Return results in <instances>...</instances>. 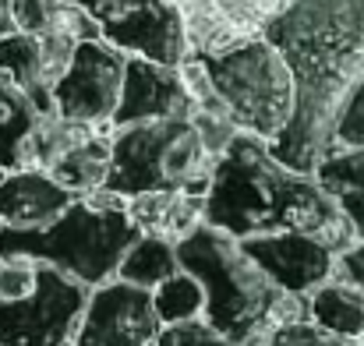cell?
<instances>
[{
    "label": "cell",
    "instance_id": "cell-1",
    "mask_svg": "<svg viewBox=\"0 0 364 346\" xmlns=\"http://www.w3.org/2000/svg\"><path fill=\"white\" fill-rule=\"evenodd\" d=\"M262 36L294 75V117L269 148L290 170L311 173L364 82V0H290Z\"/></svg>",
    "mask_w": 364,
    "mask_h": 346
},
{
    "label": "cell",
    "instance_id": "cell-2",
    "mask_svg": "<svg viewBox=\"0 0 364 346\" xmlns=\"http://www.w3.org/2000/svg\"><path fill=\"white\" fill-rule=\"evenodd\" d=\"M205 223L237 240L301 230L322 237L336 251L358 240L347 216L311 173L290 170L272 156L269 141L247 131H237L227 152L216 159L213 184L205 191Z\"/></svg>",
    "mask_w": 364,
    "mask_h": 346
},
{
    "label": "cell",
    "instance_id": "cell-3",
    "mask_svg": "<svg viewBox=\"0 0 364 346\" xmlns=\"http://www.w3.org/2000/svg\"><path fill=\"white\" fill-rule=\"evenodd\" d=\"M177 261L202 283V318L237 346H265L279 325L308 318V297L279 290L251 261L237 237L209 223L177 244Z\"/></svg>",
    "mask_w": 364,
    "mask_h": 346
},
{
    "label": "cell",
    "instance_id": "cell-4",
    "mask_svg": "<svg viewBox=\"0 0 364 346\" xmlns=\"http://www.w3.org/2000/svg\"><path fill=\"white\" fill-rule=\"evenodd\" d=\"M141 233L127 216V198L107 188L75 198L53 223L36 230H0V258H32L85 283L89 290L114 279L124 251Z\"/></svg>",
    "mask_w": 364,
    "mask_h": 346
},
{
    "label": "cell",
    "instance_id": "cell-5",
    "mask_svg": "<svg viewBox=\"0 0 364 346\" xmlns=\"http://www.w3.org/2000/svg\"><path fill=\"white\" fill-rule=\"evenodd\" d=\"M216 156L198 124L188 120H141L114 127V156L107 191L134 198L145 191H195L213 184Z\"/></svg>",
    "mask_w": 364,
    "mask_h": 346
},
{
    "label": "cell",
    "instance_id": "cell-6",
    "mask_svg": "<svg viewBox=\"0 0 364 346\" xmlns=\"http://www.w3.org/2000/svg\"><path fill=\"white\" fill-rule=\"evenodd\" d=\"M237 131L276 141L294 117V75L279 50L258 32L223 53H195Z\"/></svg>",
    "mask_w": 364,
    "mask_h": 346
},
{
    "label": "cell",
    "instance_id": "cell-7",
    "mask_svg": "<svg viewBox=\"0 0 364 346\" xmlns=\"http://www.w3.org/2000/svg\"><path fill=\"white\" fill-rule=\"evenodd\" d=\"M89 286L32 258H0V346H71Z\"/></svg>",
    "mask_w": 364,
    "mask_h": 346
},
{
    "label": "cell",
    "instance_id": "cell-8",
    "mask_svg": "<svg viewBox=\"0 0 364 346\" xmlns=\"http://www.w3.org/2000/svg\"><path fill=\"white\" fill-rule=\"evenodd\" d=\"M114 124H85L60 114H43L28 145V170L50 173L75 198L92 195L110 177Z\"/></svg>",
    "mask_w": 364,
    "mask_h": 346
},
{
    "label": "cell",
    "instance_id": "cell-9",
    "mask_svg": "<svg viewBox=\"0 0 364 346\" xmlns=\"http://www.w3.org/2000/svg\"><path fill=\"white\" fill-rule=\"evenodd\" d=\"M92 14L100 39L127 57H149L156 64H181L191 46L181 7L173 0H68Z\"/></svg>",
    "mask_w": 364,
    "mask_h": 346
},
{
    "label": "cell",
    "instance_id": "cell-10",
    "mask_svg": "<svg viewBox=\"0 0 364 346\" xmlns=\"http://www.w3.org/2000/svg\"><path fill=\"white\" fill-rule=\"evenodd\" d=\"M124 64L127 53L103 43V39H85L75 46L71 64L64 75L53 82V110L68 120H85V124H110L124 85Z\"/></svg>",
    "mask_w": 364,
    "mask_h": 346
},
{
    "label": "cell",
    "instance_id": "cell-11",
    "mask_svg": "<svg viewBox=\"0 0 364 346\" xmlns=\"http://www.w3.org/2000/svg\"><path fill=\"white\" fill-rule=\"evenodd\" d=\"M159 333L163 322L156 315L152 290L114 276L89 290L71 346H152Z\"/></svg>",
    "mask_w": 364,
    "mask_h": 346
},
{
    "label": "cell",
    "instance_id": "cell-12",
    "mask_svg": "<svg viewBox=\"0 0 364 346\" xmlns=\"http://www.w3.org/2000/svg\"><path fill=\"white\" fill-rule=\"evenodd\" d=\"M241 247L279 290L297 293V297H308L311 290L329 283L333 269H336V254H340L322 237H311V233H301V230L244 237Z\"/></svg>",
    "mask_w": 364,
    "mask_h": 346
},
{
    "label": "cell",
    "instance_id": "cell-13",
    "mask_svg": "<svg viewBox=\"0 0 364 346\" xmlns=\"http://www.w3.org/2000/svg\"><path fill=\"white\" fill-rule=\"evenodd\" d=\"M195 117V99L181 78V67L156 64L149 57H127L121 99L114 110V127L141 120H188Z\"/></svg>",
    "mask_w": 364,
    "mask_h": 346
},
{
    "label": "cell",
    "instance_id": "cell-14",
    "mask_svg": "<svg viewBox=\"0 0 364 346\" xmlns=\"http://www.w3.org/2000/svg\"><path fill=\"white\" fill-rule=\"evenodd\" d=\"M71 202L75 195L43 170L25 166V170H7L0 177V223L4 227H14V230L46 227Z\"/></svg>",
    "mask_w": 364,
    "mask_h": 346
},
{
    "label": "cell",
    "instance_id": "cell-15",
    "mask_svg": "<svg viewBox=\"0 0 364 346\" xmlns=\"http://www.w3.org/2000/svg\"><path fill=\"white\" fill-rule=\"evenodd\" d=\"M127 216L138 233L181 244L205 223V195L195 191H145L127 198Z\"/></svg>",
    "mask_w": 364,
    "mask_h": 346
},
{
    "label": "cell",
    "instance_id": "cell-16",
    "mask_svg": "<svg viewBox=\"0 0 364 346\" xmlns=\"http://www.w3.org/2000/svg\"><path fill=\"white\" fill-rule=\"evenodd\" d=\"M318 188L336 202V209L347 216L358 240H364V141L354 145H333L311 170Z\"/></svg>",
    "mask_w": 364,
    "mask_h": 346
},
{
    "label": "cell",
    "instance_id": "cell-17",
    "mask_svg": "<svg viewBox=\"0 0 364 346\" xmlns=\"http://www.w3.org/2000/svg\"><path fill=\"white\" fill-rule=\"evenodd\" d=\"M0 75H7L36 107L39 114H57L50 96V78L43 64V46L36 32H4L0 36Z\"/></svg>",
    "mask_w": 364,
    "mask_h": 346
},
{
    "label": "cell",
    "instance_id": "cell-18",
    "mask_svg": "<svg viewBox=\"0 0 364 346\" xmlns=\"http://www.w3.org/2000/svg\"><path fill=\"white\" fill-rule=\"evenodd\" d=\"M39 117H43L39 107L7 75H0V166L4 170H25Z\"/></svg>",
    "mask_w": 364,
    "mask_h": 346
},
{
    "label": "cell",
    "instance_id": "cell-19",
    "mask_svg": "<svg viewBox=\"0 0 364 346\" xmlns=\"http://www.w3.org/2000/svg\"><path fill=\"white\" fill-rule=\"evenodd\" d=\"M308 318L315 325H322L333 336L343 340H364V290L329 279L318 290L308 293Z\"/></svg>",
    "mask_w": 364,
    "mask_h": 346
},
{
    "label": "cell",
    "instance_id": "cell-20",
    "mask_svg": "<svg viewBox=\"0 0 364 346\" xmlns=\"http://www.w3.org/2000/svg\"><path fill=\"white\" fill-rule=\"evenodd\" d=\"M173 272H181L177 261V244L163 240V237H149L141 233L127 251H124L121 265H117V279L134 283L141 290H156L163 279H170Z\"/></svg>",
    "mask_w": 364,
    "mask_h": 346
},
{
    "label": "cell",
    "instance_id": "cell-21",
    "mask_svg": "<svg viewBox=\"0 0 364 346\" xmlns=\"http://www.w3.org/2000/svg\"><path fill=\"white\" fill-rule=\"evenodd\" d=\"M152 304H156V315L163 325H177V322H191V318H202L205 311V293H202V283L191 276V272H173L170 279H163L156 290H152Z\"/></svg>",
    "mask_w": 364,
    "mask_h": 346
},
{
    "label": "cell",
    "instance_id": "cell-22",
    "mask_svg": "<svg viewBox=\"0 0 364 346\" xmlns=\"http://www.w3.org/2000/svg\"><path fill=\"white\" fill-rule=\"evenodd\" d=\"M265 346H361L358 340H343V336H333L326 333L322 325H315L311 318H297V322H287L279 325Z\"/></svg>",
    "mask_w": 364,
    "mask_h": 346
},
{
    "label": "cell",
    "instance_id": "cell-23",
    "mask_svg": "<svg viewBox=\"0 0 364 346\" xmlns=\"http://www.w3.org/2000/svg\"><path fill=\"white\" fill-rule=\"evenodd\" d=\"M152 346H237V343L227 340L223 333H216L205 318H191V322L163 325V333L156 336Z\"/></svg>",
    "mask_w": 364,
    "mask_h": 346
},
{
    "label": "cell",
    "instance_id": "cell-24",
    "mask_svg": "<svg viewBox=\"0 0 364 346\" xmlns=\"http://www.w3.org/2000/svg\"><path fill=\"white\" fill-rule=\"evenodd\" d=\"M57 0H4V32H39L50 14H53Z\"/></svg>",
    "mask_w": 364,
    "mask_h": 346
},
{
    "label": "cell",
    "instance_id": "cell-25",
    "mask_svg": "<svg viewBox=\"0 0 364 346\" xmlns=\"http://www.w3.org/2000/svg\"><path fill=\"white\" fill-rule=\"evenodd\" d=\"M333 279H340V283H350V286L364 290V240H354L350 247H343V251L336 254Z\"/></svg>",
    "mask_w": 364,
    "mask_h": 346
},
{
    "label": "cell",
    "instance_id": "cell-26",
    "mask_svg": "<svg viewBox=\"0 0 364 346\" xmlns=\"http://www.w3.org/2000/svg\"><path fill=\"white\" fill-rule=\"evenodd\" d=\"M336 141L340 145H354V141H364V82L361 89L354 92L350 107L340 117V127H336Z\"/></svg>",
    "mask_w": 364,
    "mask_h": 346
},
{
    "label": "cell",
    "instance_id": "cell-27",
    "mask_svg": "<svg viewBox=\"0 0 364 346\" xmlns=\"http://www.w3.org/2000/svg\"><path fill=\"white\" fill-rule=\"evenodd\" d=\"M0 28H4V0H0Z\"/></svg>",
    "mask_w": 364,
    "mask_h": 346
},
{
    "label": "cell",
    "instance_id": "cell-28",
    "mask_svg": "<svg viewBox=\"0 0 364 346\" xmlns=\"http://www.w3.org/2000/svg\"><path fill=\"white\" fill-rule=\"evenodd\" d=\"M4 173H7V170H4V166H0V177H4Z\"/></svg>",
    "mask_w": 364,
    "mask_h": 346
},
{
    "label": "cell",
    "instance_id": "cell-29",
    "mask_svg": "<svg viewBox=\"0 0 364 346\" xmlns=\"http://www.w3.org/2000/svg\"><path fill=\"white\" fill-rule=\"evenodd\" d=\"M0 230H4V223H0Z\"/></svg>",
    "mask_w": 364,
    "mask_h": 346
},
{
    "label": "cell",
    "instance_id": "cell-30",
    "mask_svg": "<svg viewBox=\"0 0 364 346\" xmlns=\"http://www.w3.org/2000/svg\"><path fill=\"white\" fill-rule=\"evenodd\" d=\"M361 346H364V340H361Z\"/></svg>",
    "mask_w": 364,
    "mask_h": 346
}]
</instances>
